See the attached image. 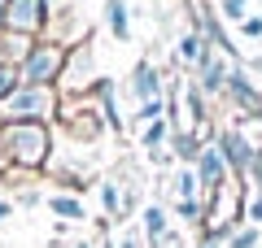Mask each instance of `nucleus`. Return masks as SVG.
<instances>
[{
  "label": "nucleus",
  "instance_id": "nucleus-1",
  "mask_svg": "<svg viewBox=\"0 0 262 248\" xmlns=\"http://www.w3.org/2000/svg\"><path fill=\"white\" fill-rule=\"evenodd\" d=\"M0 157L13 170H44L53 157L48 122H0Z\"/></svg>",
  "mask_w": 262,
  "mask_h": 248
},
{
  "label": "nucleus",
  "instance_id": "nucleus-2",
  "mask_svg": "<svg viewBox=\"0 0 262 248\" xmlns=\"http://www.w3.org/2000/svg\"><path fill=\"white\" fill-rule=\"evenodd\" d=\"M66 57H70V48L57 44V39H35V44L27 48V57L18 61L22 70V83H31V87H53V83H61V70H66Z\"/></svg>",
  "mask_w": 262,
  "mask_h": 248
},
{
  "label": "nucleus",
  "instance_id": "nucleus-3",
  "mask_svg": "<svg viewBox=\"0 0 262 248\" xmlns=\"http://www.w3.org/2000/svg\"><path fill=\"white\" fill-rule=\"evenodd\" d=\"M61 101H57V87H31L22 83L9 101H0V122H48L57 118Z\"/></svg>",
  "mask_w": 262,
  "mask_h": 248
},
{
  "label": "nucleus",
  "instance_id": "nucleus-4",
  "mask_svg": "<svg viewBox=\"0 0 262 248\" xmlns=\"http://www.w3.org/2000/svg\"><path fill=\"white\" fill-rule=\"evenodd\" d=\"M48 18H53V5L48 0H9L5 5V27L18 39H44Z\"/></svg>",
  "mask_w": 262,
  "mask_h": 248
},
{
  "label": "nucleus",
  "instance_id": "nucleus-5",
  "mask_svg": "<svg viewBox=\"0 0 262 248\" xmlns=\"http://www.w3.org/2000/svg\"><path fill=\"white\" fill-rule=\"evenodd\" d=\"M96 83H101V74H96V65H92V44L79 39V44H70V57H66L61 92L66 96H88V92H96Z\"/></svg>",
  "mask_w": 262,
  "mask_h": 248
},
{
  "label": "nucleus",
  "instance_id": "nucleus-6",
  "mask_svg": "<svg viewBox=\"0 0 262 248\" xmlns=\"http://www.w3.org/2000/svg\"><path fill=\"white\" fill-rule=\"evenodd\" d=\"M214 144H219V153H223L232 179H236V183H245V179H249V165H253V153H258V144L245 135V127H241V122H236V127H223L214 135Z\"/></svg>",
  "mask_w": 262,
  "mask_h": 248
},
{
  "label": "nucleus",
  "instance_id": "nucleus-7",
  "mask_svg": "<svg viewBox=\"0 0 262 248\" xmlns=\"http://www.w3.org/2000/svg\"><path fill=\"white\" fill-rule=\"evenodd\" d=\"M127 96H131V109H140V105H153V101H166V87H162V70L149 61V57L131 65Z\"/></svg>",
  "mask_w": 262,
  "mask_h": 248
},
{
  "label": "nucleus",
  "instance_id": "nucleus-8",
  "mask_svg": "<svg viewBox=\"0 0 262 248\" xmlns=\"http://www.w3.org/2000/svg\"><path fill=\"white\" fill-rule=\"evenodd\" d=\"M227 101L241 109V118H262V92L253 87V79H249V70H245L241 61L232 65V74H227Z\"/></svg>",
  "mask_w": 262,
  "mask_h": 248
},
{
  "label": "nucleus",
  "instance_id": "nucleus-9",
  "mask_svg": "<svg viewBox=\"0 0 262 248\" xmlns=\"http://www.w3.org/2000/svg\"><path fill=\"white\" fill-rule=\"evenodd\" d=\"M196 179H201L206 201H210V196H219L227 183H232V170H227V161H223V153H219L214 139H210V144L201 148V157H196Z\"/></svg>",
  "mask_w": 262,
  "mask_h": 248
},
{
  "label": "nucleus",
  "instance_id": "nucleus-10",
  "mask_svg": "<svg viewBox=\"0 0 262 248\" xmlns=\"http://www.w3.org/2000/svg\"><path fill=\"white\" fill-rule=\"evenodd\" d=\"M61 127H66V135H75V139H101L105 131V118H101V105H66V113H61Z\"/></svg>",
  "mask_w": 262,
  "mask_h": 248
},
{
  "label": "nucleus",
  "instance_id": "nucleus-11",
  "mask_svg": "<svg viewBox=\"0 0 262 248\" xmlns=\"http://www.w3.org/2000/svg\"><path fill=\"white\" fill-rule=\"evenodd\" d=\"M92 96H96V105H101L105 127H110L114 135H122V131H127V122H122V109H118V83L101 74V83H96V92H92Z\"/></svg>",
  "mask_w": 262,
  "mask_h": 248
},
{
  "label": "nucleus",
  "instance_id": "nucleus-12",
  "mask_svg": "<svg viewBox=\"0 0 262 248\" xmlns=\"http://www.w3.org/2000/svg\"><path fill=\"white\" fill-rule=\"evenodd\" d=\"M101 18H105V31H110L118 44H127V39H131V9H127V0H105V5H101Z\"/></svg>",
  "mask_w": 262,
  "mask_h": 248
},
{
  "label": "nucleus",
  "instance_id": "nucleus-13",
  "mask_svg": "<svg viewBox=\"0 0 262 248\" xmlns=\"http://www.w3.org/2000/svg\"><path fill=\"white\" fill-rule=\"evenodd\" d=\"M170 201H206L201 179H196V165H175V175H170Z\"/></svg>",
  "mask_w": 262,
  "mask_h": 248
},
{
  "label": "nucleus",
  "instance_id": "nucleus-14",
  "mask_svg": "<svg viewBox=\"0 0 262 248\" xmlns=\"http://www.w3.org/2000/svg\"><path fill=\"white\" fill-rule=\"evenodd\" d=\"M140 231L149 235V244L158 248L162 239L170 235V213H166V205H144V213H140Z\"/></svg>",
  "mask_w": 262,
  "mask_h": 248
},
{
  "label": "nucleus",
  "instance_id": "nucleus-15",
  "mask_svg": "<svg viewBox=\"0 0 262 248\" xmlns=\"http://www.w3.org/2000/svg\"><path fill=\"white\" fill-rule=\"evenodd\" d=\"M101 209H105V218H127L131 213L127 192L118 187V179H101Z\"/></svg>",
  "mask_w": 262,
  "mask_h": 248
},
{
  "label": "nucleus",
  "instance_id": "nucleus-16",
  "mask_svg": "<svg viewBox=\"0 0 262 248\" xmlns=\"http://www.w3.org/2000/svg\"><path fill=\"white\" fill-rule=\"evenodd\" d=\"M48 209H53V218H61V222H83L88 218L83 201H79L75 192H53L48 196Z\"/></svg>",
  "mask_w": 262,
  "mask_h": 248
},
{
  "label": "nucleus",
  "instance_id": "nucleus-17",
  "mask_svg": "<svg viewBox=\"0 0 262 248\" xmlns=\"http://www.w3.org/2000/svg\"><path fill=\"white\" fill-rule=\"evenodd\" d=\"M170 118H158V122H149V127H140V148L144 153H153V148H166V139H170Z\"/></svg>",
  "mask_w": 262,
  "mask_h": 248
},
{
  "label": "nucleus",
  "instance_id": "nucleus-18",
  "mask_svg": "<svg viewBox=\"0 0 262 248\" xmlns=\"http://www.w3.org/2000/svg\"><path fill=\"white\" fill-rule=\"evenodd\" d=\"M206 48H210V44L201 39V31H184V35H179V48H175V57H179L184 65H196Z\"/></svg>",
  "mask_w": 262,
  "mask_h": 248
},
{
  "label": "nucleus",
  "instance_id": "nucleus-19",
  "mask_svg": "<svg viewBox=\"0 0 262 248\" xmlns=\"http://www.w3.org/2000/svg\"><path fill=\"white\" fill-rule=\"evenodd\" d=\"M262 244V227H253V222H245V227L232 231V239H227L223 248H258Z\"/></svg>",
  "mask_w": 262,
  "mask_h": 248
},
{
  "label": "nucleus",
  "instance_id": "nucleus-20",
  "mask_svg": "<svg viewBox=\"0 0 262 248\" xmlns=\"http://www.w3.org/2000/svg\"><path fill=\"white\" fill-rule=\"evenodd\" d=\"M18 87H22V70L9 65V61H0V101H9Z\"/></svg>",
  "mask_w": 262,
  "mask_h": 248
},
{
  "label": "nucleus",
  "instance_id": "nucleus-21",
  "mask_svg": "<svg viewBox=\"0 0 262 248\" xmlns=\"http://www.w3.org/2000/svg\"><path fill=\"white\" fill-rule=\"evenodd\" d=\"M249 5L253 0H219V13H223V22H236V27H241V22L249 18Z\"/></svg>",
  "mask_w": 262,
  "mask_h": 248
},
{
  "label": "nucleus",
  "instance_id": "nucleus-22",
  "mask_svg": "<svg viewBox=\"0 0 262 248\" xmlns=\"http://www.w3.org/2000/svg\"><path fill=\"white\" fill-rule=\"evenodd\" d=\"M175 218L179 222H201L206 218V201H175Z\"/></svg>",
  "mask_w": 262,
  "mask_h": 248
},
{
  "label": "nucleus",
  "instance_id": "nucleus-23",
  "mask_svg": "<svg viewBox=\"0 0 262 248\" xmlns=\"http://www.w3.org/2000/svg\"><path fill=\"white\" fill-rule=\"evenodd\" d=\"M118 248H149V235H144L140 227H127L118 235Z\"/></svg>",
  "mask_w": 262,
  "mask_h": 248
},
{
  "label": "nucleus",
  "instance_id": "nucleus-24",
  "mask_svg": "<svg viewBox=\"0 0 262 248\" xmlns=\"http://www.w3.org/2000/svg\"><path fill=\"white\" fill-rule=\"evenodd\" d=\"M241 35L245 39H262V18H258V13H249V18L241 22Z\"/></svg>",
  "mask_w": 262,
  "mask_h": 248
},
{
  "label": "nucleus",
  "instance_id": "nucleus-25",
  "mask_svg": "<svg viewBox=\"0 0 262 248\" xmlns=\"http://www.w3.org/2000/svg\"><path fill=\"white\" fill-rule=\"evenodd\" d=\"M249 183L262 192V144H258V153H253V165H249Z\"/></svg>",
  "mask_w": 262,
  "mask_h": 248
},
{
  "label": "nucleus",
  "instance_id": "nucleus-26",
  "mask_svg": "<svg viewBox=\"0 0 262 248\" xmlns=\"http://www.w3.org/2000/svg\"><path fill=\"white\" fill-rule=\"evenodd\" d=\"M245 218H249L253 227H262V192H258V196L249 201V213H245Z\"/></svg>",
  "mask_w": 262,
  "mask_h": 248
},
{
  "label": "nucleus",
  "instance_id": "nucleus-27",
  "mask_svg": "<svg viewBox=\"0 0 262 248\" xmlns=\"http://www.w3.org/2000/svg\"><path fill=\"white\" fill-rule=\"evenodd\" d=\"M149 161H153V165H170V148H153Z\"/></svg>",
  "mask_w": 262,
  "mask_h": 248
},
{
  "label": "nucleus",
  "instance_id": "nucleus-28",
  "mask_svg": "<svg viewBox=\"0 0 262 248\" xmlns=\"http://www.w3.org/2000/svg\"><path fill=\"white\" fill-rule=\"evenodd\" d=\"M5 218H13V201H5V196H0V222Z\"/></svg>",
  "mask_w": 262,
  "mask_h": 248
},
{
  "label": "nucleus",
  "instance_id": "nucleus-29",
  "mask_svg": "<svg viewBox=\"0 0 262 248\" xmlns=\"http://www.w3.org/2000/svg\"><path fill=\"white\" fill-rule=\"evenodd\" d=\"M48 5H53V9H75L79 0H48Z\"/></svg>",
  "mask_w": 262,
  "mask_h": 248
},
{
  "label": "nucleus",
  "instance_id": "nucleus-30",
  "mask_svg": "<svg viewBox=\"0 0 262 248\" xmlns=\"http://www.w3.org/2000/svg\"><path fill=\"white\" fill-rule=\"evenodd\" d=\"M5 5H9V0H0V35H5V31H9V27H5Z\"/></svg>",
  "mask_w": 262,
  "mask_h": 248
},
{
  "label": "nucleus",
  "instance_id": "nucleus-31",
  "mask_svg": "<svg viewBox=\"0 0 262 248\" xmlns=\"http://www.w3.org/2000/svg\"><path fill=\"white\" fill-rule=\"evenodd\" d=\"M196 248H223V244H214V239H201V244H196Z\"/></svg>",
  "mask_w": 262,
  "mask_h": 248
},
{
  "label": "nucleus",
  "instance_id": "nucleus-32",
  "mask_svg": "<svg viewBox=\"0 0 262 248\" xmlns=\"http://www.w3.org/2000/svg\"><path fill=\"white\" fill-rule=\"evenodd\" d=\"M75 248H92V244H75Z\"/></svg>",
  "mask_w": 262,
  "mask_h": 248
},
{
  "label": "nucleus",
  "instance_id": "nucleus-33",
  "mask_svg": "<svg viewBox=\"0 0 262 248\" xmlns=\"http://www.w3.org/2000/svg\"><path fill=\"white\" fill-rule=\"evenodd\" d=\"M258 70H262V61H258Z\"/></svg>",
  "mask_w": 262,
  "mask_h": 248
}]
</instances>
